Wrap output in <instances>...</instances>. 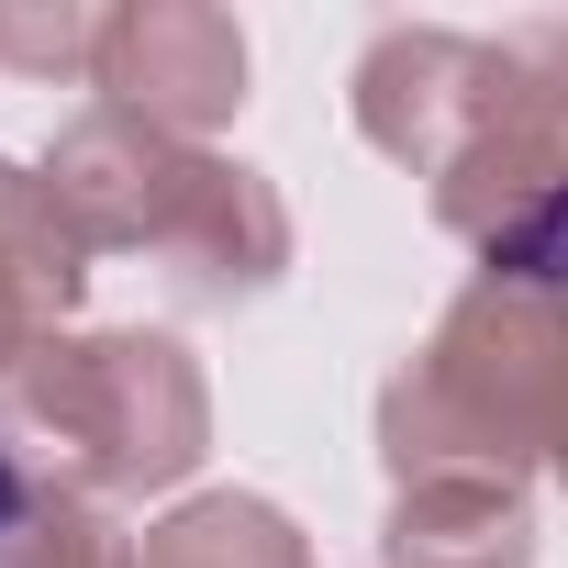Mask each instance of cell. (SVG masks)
Returning <instances> with one entry per match:
<instances>
[{"instance_id": "5b68a950", "label": "cell", "mask_w": 568, "mask_h": 568, "mask_svg": "<svg viewBox=\"0 0 568 568\" xmlns=\"http://www.w3.org/2000/svg\"><path fill=\"white\" fill-rule=\"evenodd\" d=\"M90 90L179 145L245 112V23L212 0H123L90 34Z\"/></svg>"}, {"instance_id": "277c9868", "label": "cell", "mask_w": 568, "mask_h": 568, "mask_svg": "<svg viewBox=\"0 0 568 568\" xmlns=\"http://www.w3.org/2000/svg\"><path fill=\"white\" fill-rule=\"evenodd\" d=\"M424 190H435V223L479 245V278L568 291V12L501 34V79L468 145Z\"/></svg>"}, {"instance_id": "8992f818", "label": "cell", "mask_w": 568, "mask_h": 568, "mask_svg": "<svg viewBox=\"0 0 568 568\" xmlns=\"http://www.w3.org/2000/svg\"><path fill=\"white\" fill-rule=\"evenodd\" d=\"M490 79H501V34L390 23V34H368V57H357V90H346V101H357V134H368L390 168L435 179V168L468 145V123H479Z\"/></svg>"}, {"instance_id": "30bf717a", "label": "cell", "mask_w": 568, "mask_h": 568, "mask_svg": "<svg viewBox=\"0 0 568 568\" xmlns=\"http://www.w3.org/2000/svg\"><path fill=\"white\" fill-rule=\"evenodd\" d=\"M0 568H123V535L101 524V501L57 490L12 435H0Z\"/></svg>"}, {"instance_id": "ba28073f", "label": "cell", "mask_w": 568, "mask_h": 568, "mask_svg": "<svg viewBox=\"0 0 568 568\" xmlns=\"http://www.w3.org/2000/svg\"><path fill=\"white\" fill-rule=\"evenodd\" d=\"M546 524L524 479H413L390 490L379 568H535Z\"/></svg>"}, {"instance_id": "7a4b0ae2", "label": "cell", "mask_w": 568, "mask_h": 568, "mask_svg": "<svg viewBox=\"0 0 568 568\" xmlns=\"http://www.w3.org/2000/svg\"><path fill=\"white\" fill-rule=\"evenodd\" d=\"M390 490L413 479H557L568 490V291L468 278L379 390Z\"/></svg>"}, {"instance_id": "52a82bcc", "label": "cell", "mask_w": 568, "mask_h": 568, "mask_svg": "<svg viewBox=\"0 0 568 568\" xmlns=\"http://www.w3.org/2000/svg\"><path fill=\"white\" fill-rule=\"evenodd\" d=\"M79 291H90L79 223L57 212L45 168H12V156H0V390L57 346V324L79 313Z\"/></svg>"}, {"instance_id": "3957f363", "label": "cell", "mask_w": 568, "mask_h": 568, "mask_svg": "<svg viewBox=\"0 0 568 568\" xmlns=\"http://www.w3.org/2000/svg\"><path fill=\"white\" fill-rule=\"evenodd\" d=\"M0 413H12V446L79 501H145L212 457V379L179 335L145 324L57 335L0 390Z\"/></svg>"}, {"instance_id": "9c48e42d", "label": "cell", "mask_w": 568, "mask_h": 568, "mask_svg": "<svg viewBox=\"0 0 568 568\" xmlns=\"http://www.w3.org/2000/svg\"><path fill=\"white\" fill-rule=\"evenodd\" d=\"M123 568H313V546L256 490H201V501L156 513L145 535H123Z\"/></svg>"}, {"instance_id": "8fae6325", "label": "cell", "mask_w": 568, "mask_h": 568, "mask_svg": "<svg viewBox=\"0 0 568 568\" xmlns=\"http://www.w3.org/2000/svg\"><path fill=\"white\" fill-rule=\"evenodd\" d=\"M90 34H101V12H23V0H0V68H23V79H90Z\"/></svg>"}, {"instance_id": "6da1fadb", "label": "cell", "mask_w": 568, "mask_h": 568, "mask_svg": "<svg viewBox=\"0 0 568 568\" xmlns=\"http://www.w3.org/2000/svg\"><path fill=\"white\" fill-rule=\"evenodd\" d=\"M34 168H45V190L90 256H156L168 267L179 313H234V302H267L291 278V201L245 156L179 145V134L90 101Z\"/></svg>"}]
</instances>
